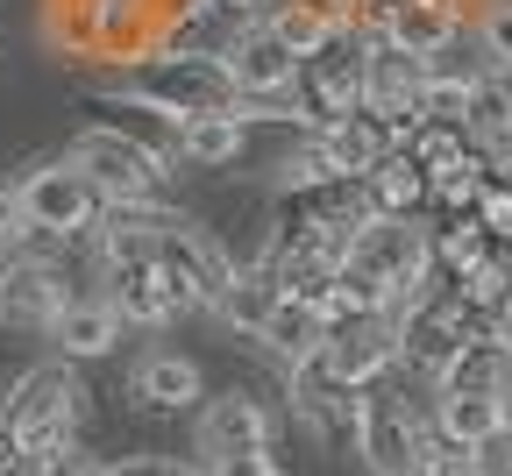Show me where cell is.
Wrapping results in <instances>:
<instances>
[{
	"label": "cell",
	"mask_w": 512,
	"mask_h": 476,
	"mask_svg": "<svg viewBox=\"0 0 512 476\" xmlns=\"http://www.w3.org/2000/svg\"><path fill=\"white\" fill-rule=\"evenodd\" d=\"M349 270H363V278L384 292V313H406L434 292V256H427V221L420 214H370L356 235H349Z\"/></svg>",
	"instance_id": "6da1fadb"
},
{
	"label": "cell",
	"mask_w": 512,
	"mask_h": 476,
	"mask_svg": "<svg viewBox=\"0 0 512 476\" xmlns=\"http://www.w3.org/2000/svg\"><path fill=\"white\" fill-rule=\"evenodd\" d=\"M79 413H86V391H79V377L64 370V363H43V370H29V377L15 384V398H8V420H0V441H8V448H22L29 462H50V455H64V448H72Z\"/></svg>",
	"instance_id": "7a4b0ae2"
},
{
	"label": "cell",
	"mask_w": 512,
	"mask_h": 476,
	"mask_svg": "<svg viewBox=\"0 0 512 476\" xmlns=\"http://www.w3.org/2000/svg\"><path fill=\"white\" fill-rule=\"evenodd\" d=\"M128 100H143L171 121L192 114H235V79L221 72V57H143L136 72L121 79Z\"/></svg>",
	"instance_id": "3957f363"
},
{
	"label": "cell",
	"mask_w": 512,
	"mask_h": 476,
	"mask_svg": "<svg viewBox=\"0 0 512 476\" xmlns=\"http://www.w3.org/2000/svg\"><path fill=\"white\" fill-rule=\"evenodd\" d=\"M64 164H72L86 185H93V199L100 207H150L157 199V185L171 178L150 150H136L128 135H114V128H79L72 135V150H64Z\"/></svg>",
	"instance_id": "277c9868"
},
{
	"label": "cell",
	"mask_w": 512,
	"mask_h": 476,
	"mask_svg": "<svg viewBox=\"0 0 512 476\" xmlns=\"http://www.w3.org/2000/svg\"><path fill=\"white\" fill-rule=\"evenodd\" d=\"M363 57H370V36L349 29V22L320 43L313 57H299V72H292V107H299L306 128L342 121V114L363 107Z\"/></svg>",
	"instance_id": "5b68a950"
},
{
	"label": "cell",
	"mask_w": 512,
	"mask_h": 476,
	"mask_svg": "<svg viewBox=\"0 0 512 476\" xmlns=\"http://www.w3.org/2000/svg\"><path fill=\"white\" fill-rule=\"evenodd\" d=\"M356 455L370 462V476H406L420 469V441H427V420L413 413V405L392 391V384H363L356 391Z\"/></svg>",
	"instance_id": "8992f818"
},
{
	"label": "cell",
	"mask_w": 512,
	"mask_h": 476,
	"mask_svg": "<svg viewBox=\"0 0 512 476\" xmlns=\"http://www.w3.org/2000/svg\"><path fill=\"white\" fill-rule=\"evenodd\" d=\"M15 199H22V228H29V235H50V242H79V235H93V221H100L93 185L64 164V157L36 164V171L15 185Z\"/></svg>",
	"instance_id": "52a82bcc"
},
{
	"label": "cell",
	"mask_w": 512,
	"mask_h": 476,
	"mask_svg": "<svg viewBox=\"0 0 512 476\" xmlns=\"http://www.w3.org/2000/svg\"><path fill=\"white\" fill-rule=\"evenodd\" d=\"M150 256L171 270V285L192 299V306H214L221 299V285H228V270H235V256L200 228V221H185V214H157V235H150Z\"/></svg>",
	"instance_id": "ba28073f"
},
{
	"label": "cell",
	"mask_w": 512,
	"mask_h": 476,
	"mask_svg": "<svg viewBox=\"0 0 512 476\" xmlns=\"http://www.w3.org/2000/svg\"><path fill=\"white\" fill-rule=\"evenodd\" d=\"M320 356H328V370L342 384H377L399 370V320L392 313H335L328 320V342H320Z\"/></svg>",
	"instance_id": "9c48e42d"
},
{
	"label": "cell",
	"mask_w": 512,
	"mask_h": 476,
	"mask_svg": "<svg viewBox=\"0 0 512 476\" xmlns=\"http://www.w3.org/2000/svg\"><path fill=\"white\" fill-rule=\"evenodd\" d=\"M121 327H171L178 313H192V299L171 285V270L157 256H136V263H107V292H100Z\"/></svg>",
	"instance_id": "30bf717a"
},
{
	"label": "cell",
	"mask_w": 512,
	"mask_h": 476,
	"mask_svg": "<svg viewBox=\"0 0 512 476\" xmlns=\"http://www.w3.org/2000/svg\"><path fill=\"white\" fill-rule=\"evenodd\" d=\"M221 72L235 79V100H285L292 93V72H299V57L271 36V22L256 15L235 29V43L221 50Z\"/></svg>",
	"instance_id": "8fae6325"
},
{
	"label": "cell",
	"mask_w": 512,
	"mask_h": 476,
	"mask_svg": "<svg viewBox=\"0 0 512 476\" xmlns=\"http://www.w3.org/2000/svg\"><path fill=\"white\" fill-rule=\"evenodd\" d=\"M200 469H221L235 455H256V448H271V413L256 405L249 391H221L200 405Z\"/></svg>",
	"instance_id": "7c38bea8"
},
{
	"label": "cell",
	"mask_w": 512,
	"mask_h": 476,
	"mask_svg": "<svg viewBox=\"0 0 512 476\" xmlns=\"http://www.w3.org/2000/svg\"><path fill=\"white\" fill-rule=\"evenodd\" d=\"M292 413L313 427V434H328V441H349L356 434V384H342L335 370H328V356H306V363H292Z\"/></svg>",
	"instance_id": "4fadbf2b"
},
{
	"label": "cell",
	"mask_w": 512,
	"mask_h": 476,
	"mask_svg": "<svg viewBox=\"0 0 512 476\" xmlns=\"http://www.w3.org/2000/svg\"><path fill=\"white\" fill-rule=\"evenodd\" d=\"M370 221V192L363 178H320L306 192H285V228H306V235H356Z\"/></svg>",
	"instance_id": "5bb4252c"
},
{
	"label": "cell",
	"mask_w": 512,
	"mask_h": 476,
	"mask_svg": "<svg viewBox=\"0 0 512 476\" xmlns=\"http://www.w3.org/2000/svg\"><path fill=\"white\" fill-rule=\"evenodd\" d=\"M313 150H320V164H328L335 178H363L384 150H392V128L356 107V114H342V121H320V128H313Z\"/></svg>",
	"instance_id": "9a60e30c"
},
{
	"label": "cell",
	"mask_w": 512,
	"mask_h": 476,
	"mask_svg": "<svg viewBox=\"0 0 512 476\" xmlns=\"http://www.w3.org/2000/svg\"><path fill=\"white\" fill-rule=\"evenodd\" d=\"M434 391H470V398H512V349L505 334H470L434 377Z\"/></svg>",
	"instance_id": "2e32d148"
},
{
	"label": "cell",
	"mask_w": 512,
	"mask_h": 476,
	"mask_svg": "<svg viewBox=\"0 0 512 476\" xmlns=\"http://www.w3.org/2000/svg\"><path fill=\"white\" fill-rule=\"evenodd\" d=\"M43 334L64 349V363H86V356H107V349L121 342V313H114L107 299H64V306L43 320Z\"/></svg>",
	"instance_id": "e0dca14e"
},
{
	"label": "cell",
	"mask_w": 512,
	"mask_h": 476,
	"mask_svg": "<svg viewBox=\"0 0 512 476\" xmlns=\"http://www.w3.org/2000/svg\"><path fill=\"white\" fill-rule=\"evenodd\" d=\"M86 107L100 114V128L128 135V143L150 150L157 164L178 157V121H171V114H157V107H143V100H128V93H86Z\"/></svg>",
	"instance_id": "ac0fdd59"
},
{
	"label": "cell",
	"mask_w": 512,
	"mask_h": 476,
	"mask_svg": "<svg viewBox=\"0 0 512 476\" xmlns=\"http://www.w3.org/2000/svg\"><path fill=\"white\" fill-rule=\"evenodd\" d=\"M256 342H264V349L292 370V363H306L320 342H328V313L306 306V299H285V292H278V299H271V313L256 320Z\"/></svg>",
	"instance_id": "d6986e66"
},
{
	"label": "cell",
	"mask_w": 512,
	"mask_h": 476,
	"mask_svg": "<svg viewBox=\"0 0 512 476\" xmlns=\"http://www.w3.org/2000/svg\"><path fill=\"white\" fill-rule=\"evenodd\" d=\"M456 128L470 135V143L484 150V157H498V143L512 135V72H484L470 79V93H463V114H456Z\"/></svg>",
	"instance_id": "ffe728a7"
},
{
	"label": "cell",
	"mask_w": 512,
	"mask_h": 476,
	"mask_svg": "<svg viewBox=\"0 0 512 476\" xmlns=\"http://www.w3.org/2000/svg\"><path fill=\"white\" fill-rule=\"evenodd\" d=\"M136 398L150 405V413H192V405L207 398L200 363H192V356H178V349L143 356V363H136Z\"/></svg>",
	"instance_id": "44dd1931"
},
{
	"label": "cell",
	"mask_w": 512,
	"mask_h": 476,
	"mask_svg": "<svg viewBox=\"0 0 512 476\" xmlns=\"http://www.w3.org/2000/svg\"><path fill=\"white\" fill-rule=\"evenodd\" d=\"M441 441H463V448H484L491 434L512 427V398H470V391H434V420H427Z\"/></svg>",
	"instance_id": "7402d4cb"
},
{
	"label": "cell",
	"mask_w": 512,
	"mask_h": 476,
	"mask_svg": "<svg viewBox=\"0 0 512 476\" xmlns=\"http://www.w3.org/2000/svg\"><path fill=\"white\" fill-rule=\"evenodd\" d=\"M64 299H72V292H64V278H57L50 263H36V256H15L8 278H0V320H29V327H43Z\"/></svg>",
	"instance_id": "603a6c76"
},
{
	"label": "cell",
	"mask_w": 512,
	"mask_h": 476,
	"mask_svg": "<svg viewBox=\"0 0 512 476\" xmlns=\"http://www.w3.org/2000/svg\"><path fill=\"white\" fill-rule=\"evenodd\" d=\"M242 150H249V128L235 114H192V121H178V157L171 164L228 171V164H242Z\"/></svg>",
	"instance_id": "cb8c5ba5"
},
{
	"label": "cell",
	"mask_w": 512,
	"mask_h": 476,
	"mask_svg": "<svg viewBox=\"0 0 512 476\" xmlns=\"http://www.w3.org/2000/svg\"><path fill=\"white\" fill-rule=\"evenodd\" d=\"M363 192H370V214H427V171L406 150H384L363 171Z\"/></svg>",
	"instance_id": "d4e9b609"
},
{
	"label": "cell",
	"mask_w": 512,
	"mask_h": 476,
	"mask_svg": "<svg viewBox=\"0 0 512 476\" xmlns=\"http://www.w3.org/2000/svg\"><path fill=\"white\" fill-rule=\"evenodd\" d=\"M264 22H271V36L292 50V57H313L320 43H328L342 22H328V15H320V8H306V0H271V8H264Z\"/></svg>",
	"instance_id": "484cf974"
},
{
	"label": "cell",
	"mask_w": 512,
	"mask_h": 476,
	"mask_svg": "<svg viewBox=\"0 0 512 476\" xmlns=\"http://www.w3.org/2000/svg\"><path fill=\"white\" fill-rule=\"evenodd\" d=\"M477 57L491 72H512V0H484L477 15Z\"/></svg>",
	"instance_id": "4316f807"
},
{
	"label": "cell",
	"mask_w": 512,
	"mask_h": 476,
	"mask_svg": "<svg viewBox=\"0 0 512 476\" xmlns=\"http://www.w3.org/2000/svg\"><path fill=\"white\" fill-rule=\"evenodd\" d=\"M420 476H484V462H477V448L441 441V434L427 427V441H420Z\"/></svg>",
	"instance_id": "83f0119b"
},
{
	"label": "cell",
	"mask_w": 512,
	"mask_h": 476,
	"mask_svg": "<svg viewBox=\"0 0 512 476\" xmlns=\"http://www.w3.org/2000/svg\"><path fill=\"white\" fill-rule=\"evenodd\" d=\"M320 178H335V171L320 164V150H313V135H306V143H292V150L278 157V192H306V185H320Z\"/></svg>",
	"instance_id": "f1b7e54d"
},
{
	"label": "cell",
	"mask_w": 512,
	"mask_h": 476,
	"mask_svg": "<svg viewBox=\"0 0 512 476\" xmlns=\"http://www.w3.org/2000/svg\"><path fill=\"white\" fill-rule=\"evenodd\" d=\"M100 476H207L200 462H178V455H128V462H107Z\"/></svg>",
	"instance_id": "f546056e"
},
{
	"label": "cell",
	"mask_w": 512,
	"mask_h": 476,
	"mask_svg": "<svg viewBox=\"0 0 512 476\" xmlns=\"http://www.w3.org/2000/svg\"><path fill=\"white\" fill-rule=\"evenodd\" d=\"M29 228H22V199H15V185L0 178V249H15Z\"/></svg>",
	"instance_id": "4dcf8cb0"
},
{
	"label": "cell",
	"mask_w": 512,
	"mask_h": 476,
	"mask_svg": "<svg viewBox=\"0 0 512 476\" xmlns=\"http://www.w3.org/2000/svg\"><path fill=\"white\" fill-rule=\"evenodd\" d=\"M221 8H235V15H264L271 0H221Z\"/></svg>",
	"instance_id": "1f68e13d"
},
{
	"label": "cell",
	"mask_w": 512,
	"mask_h": 476,
	"mask_svg": "<svg viewBox=\"0 0 512 476\" xmlns=\"http://www.w3.org/2000/svg\"><path fill=\"white\" fill-rule=\"evenodd\" d=\"M505 349H512V334H505Z\"/></svg>",
	"instance_id": "d6a6232c"
},
{
	"label": "cell",
	"mask_w": 512,
	"mask_h": 476,
	"mask_svg": "<svg viewBox=\"0 0 512 476\" xmlns=\"http://www.w3.org/2000/svg\"><path fill=\"white\" fill-rule=\"evenodd\" d=\"M406 476H420V469H406Z\"/></svg>",
	"instance_id": "836d02e7"
}]
</instances>
